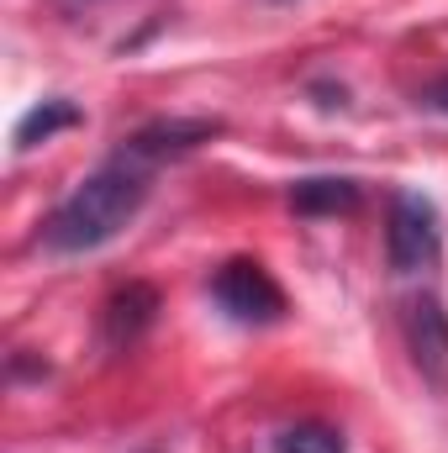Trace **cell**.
Listing matches in <instances>:
<instances>
[{"mask_svg": "<svg viewBox=\"0 0 448 453\" xmlns=\"http://www.w3.org/2000/svg\"><path fill=\"white\" fill-rule=\"evenodd\" d=\"M153 158H143L132 142H121L112 158L85 174L58 206L53 217L42 222V242L53 253H90V248H106L116 232H127L132 217L148 206V190H153Z\"/></svg>", "mask_w": 448, "mask_h": 453, "instance_id": "1", "label": "cell"}, {"mask_svg": "<svg viewBox=\"0 0 448 453\" xmlns=\"http://www.w3.org/2000/svg\"><path fill=\"white\" fill-rule=\"evenodd\" d=\"M444 253V226L428 196L417 190H396L390 196V217H385V258L396 274H422L433 269Z\"/></svg>", "mask_w": 448, "mask_h": 453, "instance_id": "2", "label": "cell"}, {"mask_svg": "<svg viewBox=\"0 0 448 453\" xmlns=\"http://www.w3.org/2000/svg\"><path fill=\"white\" fill-rule=\"evenodd\" d=\"M212 296L232 322L243 327H269L285 317V290L274 285V274L259 258H227L212 274Z\"/></svg>", "mask_w": 448, "mask_h": 453, "instance_id": "3", "label": "cell"}, {"mask_svg": "<svg viewBox=\"0 0 448 453\" xmlns=\"http://www.w3.org/2000/svg\"><path fill=\"white\" fill-rule=\"evenodd\" d=\"M401 338H406V353L417 364V374L433 385V390H448V311L438 296H412L401 306Z\"/></svg>", "mask_w": 448, "mask_h": 453, "instance_id": "4", "label": "cell"}, {"mask_svg": "<svg viewBox=\"0 0 448 453\" xmlns=\"http://www.w3.org/2000/svg\"><path fill=\"white\" fill-rule=\"evenodd\" d=\"M153 317H158V290L143 285V280H132V285H121L112 301L101 306V342L112 353H127L153 327Z\"/></svg>", "mask_w": 448, "mask_h": 453, "instance_id": "5", "label": "cell"}, {"mask_svg": "<svg viewBox=\"0 0 448 453\" xmlns=\"http://www.w3.org/2000/svg\"><path fill=\"white\" fill-rule=\"evenodd\" d=\"M217 132H222V121H212V116H158V121L137 127L127 142H132L143 158L164 164V158H180V153H190V148L212 142Z\"/></svg>", "mask_w": 448, "mask_h": 453, "instance_id": "6", "label": "cell"}, {"mask_svg": "<svg viewBox=\"0 0 448 453\" xmlns=\"http://www.w3.org/2000/svg\"><path fill=\"white\" fill-rule=\"evenodd\" d=\"M290 206L301 217H348L359 211V185L343 174H317V180H296L290 185Z\"/></svg>", "mask_w": 448, "mask_h": 453, "instance_id": "7", "label": "cell"}, {"mask_svg": "<svg viewBox=\"0 0 448 453\" xmlns=\"http://www.w3.org/2000/svg\"><path fill=\"white\" fill-rule=\"evenodd\" d=\"M64 127H80V111H74L69 101H42V106H32V111L16 121V148L27 153V148L48 142V137L64 132Z\"/></svg>", "mask_w": 448, "mask_h": 453, "instance_id": "8", "label": "cell"}, {"mask_svg": "<svg viewBox=\"0 0 448 453\" xmlns=\"http://www.w3.org/2000/svg\"><path fill=\"white\" fill-rule=\"evenodd\" d=\"M280 453H348V443L328 422H296L280 433Z\"/></svg>", "mask_w": 448, "mask_h": 453, "instance_id": "9", "label": "cell"}, {"mask_svg": "<svg viewBox=\"0 0 448 453\" xmlns=\"http://www.w3.org/2000/svg\"><path fill=\"white\" fill-rule=\"evenodd\" d=\"M422 106H428V111H444V116H448V74H438L433 85H422Z\"/></svg>", "mask_w": 448, "mask_h": 453, "instance_id": "10", "label": "cell"}]
</instances>
